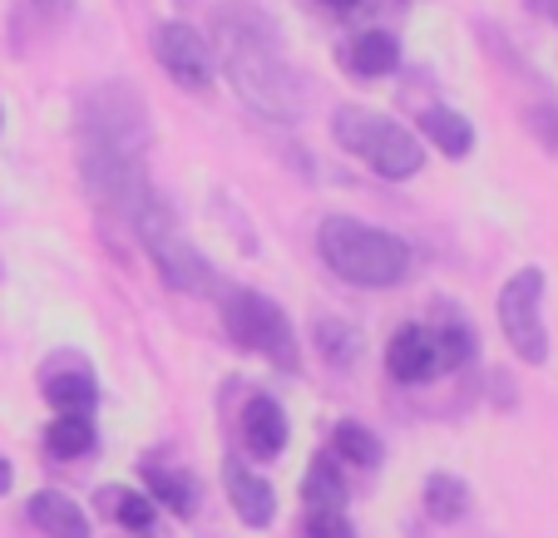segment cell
Returning a JSON list of instances; mask_svg holds the SVG:
<instances>
[{
    "label": "cell",
    "instance_id": "obj_1",
    "mask_svg": "<svg viewBox=\"0 0 558 538\" xmlns=\"http://www.w3.org/2000/svg\"><path fill=\"white\" fill-rule=\"evenodd\" d=\"M218 54L228 85L257 109V114L277 119V124H296L302 119V80L292 64L282 60L272 21H263L247 5H222L218 11Z\"/></svg>",
    "mask_w": 558,
    "mask_h": 538
},
{
    "label": "cell",
    "instance_id": "obj_2",
    "mask_svg": "<svg viewBox=\"0 0 558 538\" xmlns=\"http://www.w3.org/2000/svg\"><path fill=\"white\" fill-rule=\"evenodd\" d=\"M316 247H322L331 272L356 286H390L411 272V247L386 228H371L356 218H322Z\"/></svg>",
    "mask_w": 558,
    "mask_h": 538
},
{
    "label": "cell",
    "instance_id": "obj_3",
    "mask_svg": "<svg viewBox=\"0 0 558 538\" xmlns=\"http://www.w3.org/2000/svg\"><path fill=\"white\" fill-rule=\"evenodd\" d=\"M74 134L80 154H105V159H144L148 148V109L134 95V85H95L74 105Z\"/></svg>",
    "mask_w": 558,
    "mask_h": 538
},
{
    "label": "cell",
    "instance_id": "obj_4",
    "mask_svg": "<svg viewBox=\"0 0 558 538\" xmlns=\"http://www.w3.org/2000/svg\"><path fill=\"white\" fill-rule=\"evenodd\" d=\"M331 134L347 148L351 159H361L366 169H376L380 179H415L425 163V148L411 129H401L396 119L376 114L361 105H341L331 114Z\"/></svg>",
    "mask_w": 558,
    "mask_h": 538
},
{
    "label": "cell",
    "instance_id": "obj_5",
    "mask_svg": "<svg viewBox=\"0 0 558 538\" xmlns=\"http://www.w3.org/2000/svg\"><path fill=\"white\" fill-rule=\"evenodd\" d=\"M129 222H134V233L144 237V247H148V257H154L163 282L179 286V292H213V267L203 262V253L183 237L179 218L163 208L158 193L138 203V208L129 212Z\"/></svg>",
    "mask_w": 558,
    "mask_h": 538
},
{
    "label": "cell",
    "instance_id": "obj_6",
    "mask_svg": "<svg viewBox=\"0 0 558 538\" xmlns=\"http://www.w3.org/2000/svg\"><path fill=\"white\" fill-rule=\"evenodd\" d=\"M222 327H228V337L238 341L243 351H257V356H267L272 366H282V370L302 366V351H296L292 321H287L282 306L267 302L263 292L232 286V292L222 296Z\"/></svg>",
    "mask_w": 558,
    "mask_h": 538
},
{
    "label": "cell",
    "instance_id": "obj_7",
    "mask_svg": "<svg viewBox=\"0 0 558 538\" xmlns=\"http://www.w3.org/2000/svg\"><path fill=\"white\" fill-rule=\"evenodd\" d=\"M499 327L505 341L514 346V356L524 366H544L548 360V331H544V272L524 267L505 282L499 292Z\"/></svg>",
    "mask_w": 558,
    "mask_h": 538
},
{
    "label": "cell",
    "instance_id": "obj_8",
    "mask_svg": "<svg viewBox=\"0 0 558 538\" xmlns=\"http://www.w3.org/2000/svg\"><path fill=\"white\" fill-rule=\"evenodd\" d=\"M154 54H158V64H163V70H169L183 89H208L213 50H208V40H203L193 25H183V21L158 25V30H154Z\"/></svg>",
    "mask_w": 558,
    "mask_h": 538
},
{
    "label": "cell",
    "instance_id": "obj_9",
    "mask_svg": "<svg viewBox=\"0 0 558 538\" xmlns=\"http://www.w3.org/2000/svg\"><path fill=\"white\" fill-rule=\"evenodd\" d=\"M386 366L396 380H405V386H421V380H435L440 376V360H435V337L430 327H401L396 337H390L386 346Z\"/></svg>",
    "mask_w": 558,
    "mask_h": 538
},
{
    "label": "cell",
    "instance_id": "obj_10",
    "mask_svg": "<svg viewBox=\"0 0 558 538\" xmlns=\"http://www.w3.org/2000/svg\"><path fill=\"white\" fill-rule=\"evenodd\" d=\"M222 479H228V499H232V509H238V518H243L247 528H267V524H272L277 494H272V485H267L263 475H253V469H243L238 460H228Z\"/></svg>",
    "mask_w": 558,
    "mask_h": 538
},
{
    "label": "cell",
    "instance_id": "obj_11",
    "mask_svg": "<svg viewBox=\"0 0 558 538\" xmlns=\"http://www.w3.org/2000/svg\"><path fill=\"white\" fill-rule=\"evenodd\" d=\"M74 15V0H21L11 15V35H15V50H31L40 40H54V35L70 25Z\"/></svg>",
    "mask_w": 558,
    "mask_h": 538
},
{
    "label": "cell",
    "instance_id": "obj_12",
    "mask_svg": "<svg viewBox=\"0 0 558 538\" xmlns=\"http://www.w3.org/2000/svg\"><path fill=\"white\" fill-rule=\"evenodd\" d=\"M25 514H31V524L50 538H89L85 509L74 504L70 494H60V489H40V494H31Z\"/></svg>",
    "mask_w": 558,
    "mask_h": 538
},
{
    "label": "cell",
    "instance_id": "obj_13",
    "mask_svg": "<svg viewBox=\"0 0 558 538\" xmlns=\"http://www.w3.org/2000/svg\"><path fill=\"white\" fill-rule=\"evenodd\" d=\"M243 440L247 450L257 454V460H277L287 444V415L277 401H267V395H257V401H247L243 411Z\"/></svg>",
    "mask_w": 558,
    "mask_h": 538
},
{
    "label": "cell",
    "instance_id": "obj_14",
    "mask_svg": "<svg viewBox=\"0 0 558 538\" xmlns=\"http://www.w3.org/2000/svg\"><path fill=\"white\" fill-rule=\"evenodd\" d=\"M341 60H347V70L361 74V80H380V74H390L396 64H401V45L390 40L386 30H366L347 45Z\"/></svg>",
    "mask_w": 558,
    "mask_h": 538
},
{
    "label": "cell",
    "instance_id": "obj_15",
    "mask_svg": "<svg viewBox=\"0 0 558 538\" xmlns=\"http://www.w3.org/2000/svg\"><path fill=\"white\" fill-rule=\"evenodd\" d=\"M421 129L430 134V144L440 148L445 159H464V154L474 148V124L464 114H454V109H445V105L440 109H425Z\"/></svg>",
    "mask_w": 558,
    "mask_h": 538
},
{
    "label": "cell",
    "instance_id": "obj_16",
    "mask_svg": "<svg viewBox=\"0 0 558 538\" xmlns=\"http://www.w3.org/2000/svg\"><path fill=\"white\" fill-rule=\"evenodd\" d=\"M45 395H50V405H60V415H89V405L99 401V386L89 370H50Z\"/></svg>",
    "mask_w": 558,
    "mask_h": 538
},
{
    "label": "cell",
    "instance_id": "obj_17",
    "mask_svg": "<svg viewBox=\"0 0 558 538\" xmlns=\"http://www.w3.org/2000/svg\"><path fill=\"white\" fill-rule=\"evenodd\" d=\"M425 514L454 524V518L470 514V485L460 475H430L425 479Z\"/></svg>",
    "mask_w": 558,
    "mask_h": 538
},
{
    "label": "cell",
    "instance_id": "obj_18",
    "mask_svg": "<svg viewBox=\"0 0 558 538\" xmlns=\"http://www.w3.org/2000/svg\"><path fill=\"white\" fill-rule=\"evenodd\" d=\"M45 450L54 454V460H80V454L95 450V425H89V415H60V420L45 430Z\"/></svg>",
    "mask_w": 558,
    "mask_h": 538
},
{
    "label": "cell",
    "instance_id": "obj_19",
    "mask_svg": "<svg viewBox=\"0 0 558 538\" xmlns=\"http://www.w3.org/2000/svg\"><path fill=\"white\" fill-rule=\"evenodd\" d=\"M302 499H306V509H341L347 504V485H341L337 465H331L327 454H316L312 465H306Z\"/></svg>",
    "mask_w": 558,
    "mask_h": 538
},
{
    "label": "cell",
    "instance_id": "obj_20",
    "mask_svg": "<svg viewBox=\"0 0 558 538\" xmlns=\"http://www.w3.org/2000/svg\"><path fill=\"white\" fill-rule=\"evenodd\" d=\"M316 351H322L337 370H347L351 360L361 356V331L347 327V321H337V317H322L316 321Z\"/></svg>",
    "mask_w": 558,
    "mask_h": 538
},
{
    "label": "cell",
    "instance_id": "obj_21",
    "mask_svg": "<svg viewBox=\"0 0 558 538\" xmlns=\"http://www.w3.org/2000/svg\"><path fill=\"white\" fill-rule=\"evenodd\" d=\"M331 444H337V454L341 460H351L356 469H376L380 465V440L361 420H341L337 435H331Z\"/></svg>",
    "mask_w": 558,
    "mask_h": 538
},
{
    "label": "cell",
    "instance_id": "obj_22",
    "mask_svg": "<svg viewBox=\"0 0 558 538\" xmlns=\"http://www.w3.org/2000/svg\"><path fill=\"white\" fill-rule=\"evenodd\" d=\"M144 479H148V489H154V499L169 514H193V485H189V475H179V469H154L148 465L144 469Z\"/></svg>",
    "mask_w": 558,
    "mask_h": 538
},
{
    "label": "cell",
    "instance_id": "obj_23",
    "mask_svg": "<svg viewBox=\"0 0 558 538\" xmlns=\"http://www.w3.org/2000/svg\"><path fill=\"white\" fill-rule=\"evenodd\" d=\"M435 337V360H440V370H460L464 360L474 356V337L464 321H440V327H430Z\"/></svg>",
    "mask_w": 558,
    "mask_h": 538
},
{
    "label": "cell",
    "instance_id": "obj_24",
    "mask_svg": "<svg viewBox=\"0 0 558 538\" xmlns=\"http://www.w3.org/2000/svg\"><path fill=\"white\" fill-rule=\"evenodd\" d=\"M114 514L129 534H148V528H154V504H148L144 494H134V489H124V494L114 499Z\"/></svg>",
    "mask_w": 558,
    "mask_h": 538
},
{
    "label": "cell",
    "instance_id": "obj_25",
    "mask_svg": "<svg viewBox=\"0 0 558 538\" xmlns=\"http://www.w3.org/2000/svg\"><path fill=\"white\" fill-rule=\"evenodd\" d=\"M306 538H356L341 509H312L306 514Z\"/></svg>",
    "mask_w": 558,
    "mask_h": 538
},
{
    "label": "cell",
    "instance_id": "obj_26",
    "mask_svg": "<svg viewBox=\"0 0 558 538\" xmlns=\"http://www.w3.org/2000/svg\"><path fill=\"white\" fill-rule=\"evenodd\" d=\"M524 124H529V134H534L538 144H544L548 154L558 159V105H534L524 114Z\"/></svg>",
    "mask_w": 558,
    "mask_h": 538
},
{
    "label": "cell",
    "instance_id": "obj_27",
    "mask_svg": "<svg viewBox=\"0 0 558 538\" xmlns=\"http://www.w3.org/2000/svg\"><path fill=\"white\" fill-rule=\"evenodd\" d=\"M11 460H5V454H0V494H11Z\"/></svg>",
    "mask_w": 558,
    "mask_h": 538
},
{
    "label": "cell",
    "instance_id": "obj_28",
    "mask_svg": "<svg viewBox=\"0 0 558 538\" xmlns=\"http://www.w3.org/2000/svg\"><path fill=\"white\" fill-rule=\"evenodd\" d=\"M327 5H337V11H347V5H361V0H327Z\"/></svg>",
    "mask_w": 558,
    "mask_h": 538
}]
</instances>
